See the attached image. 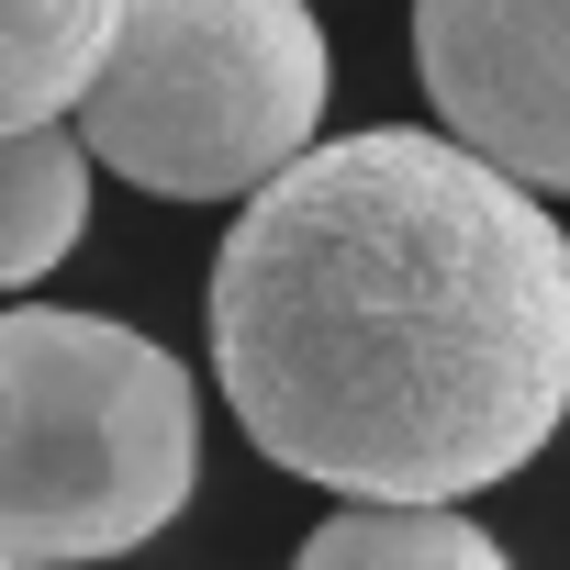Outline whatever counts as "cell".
Segmentation results:
<instances>
[{
  "instance_id": "1",
  "label": "cell",
  "mask_w": 570,
  "mask_h": 570,
  "mask_svg": "<svg viewBox=\"0 0 570 570\" xmlns=\"http://www.w3.org/2000/svg\"><path fill=\"white\" fill-rule=\"evenodd\" d=\"M213 381L279 470L347 503H459L570 414V235L448 135H336L235 213Z\"/></svg>"
},
{
  "instance_id": "2",
  "label": "cell",
  "mask_w": 570,
  "mask_h": 570,
  "mask_svg": "<svg viewBox=\"0 0 570 570\" xmlns=\"http://www.w3.org/2000/svg\"><path fill=\"white\" fill-rule=\"evenodd\" d=\"M190 481L202 392L157 336L68 303L0 314V559H135L179 525Z\"/></svg>"
},
{
  "instance_id": "3",
  "label": "cell",
  "mask_w": 570,
  "mask_h": 570,
  "mask_svg": "<svg viewBox=\"0 0 570 570\" xmlns=\"http://www.w3.org/2000/svg\"><path fill=\"white\" fill-rule=\"evenodd\" d=\"M325 23L303 0H124L79 146L157 202H257L314 157Z\"/></svg>"
},
{
  "instance_id": "4",
  "label": "cell",
  "mask_w": 570,
  "mask_h": 570,
  "mask_svg": "<svg viewBox=\"0 0 570 570\" xmlns=\"http://www.w3.org/2000/svg\"><path fill=\"white\" fill-rule=\"evenodd\" d=\"M414 68L481 168L570 190V0H414Z\"/></svg>"
},
{
  "instance_id": "5",
  "label": "cell",
  "mask_w": 570,
  "mask_h": 570,
  "mask_svg": "<svg viewBox=\"0 0 570 570\" xmlns=\"http://www.w3.org/2000/svg\"><path fill=\"white\" fill-rule=\"evenodd\" d=\"M124 0H0V135L68 124L101 79Z\"/></svg>"
},
{
  "instance_id": "6",
  "label": "cell",
  "mask_w": 570,
  "mask_h": 570,
  "mask_svg": "<svg viewBox=\"0 0 570 570\" xmlns=\"http://www.w3.org/2000/svg\"><path fill=\"white\" fill-rule=\"evenodd\" d=\"M90 224V146L79 124H35V135H0V292L46 279Z\"/></svg>"
},
{
  "instance_id": "7",
  "label": "cell",
  "mask_w": 570,
  "mask_h": 570,
  "mask_svg": "<svg viewBox=\"0 0 570 570\" xmlns=\"http://www.w3.org/2000/svg\"><path fill=\"white\" fill-rule=\"evenodd\" d=\"M292 570H514L459 503H347L303 537Z\"/></svg>"
},
{
  "instance_id": "8",
  "label": "cell",
  "mask_w": 570,
  "mask_h": 570,
  "mask_svg": "<svg viewBox=\"0 0 570 570\" xmlns=\"http://www.w3.org/2000/svg\"><path fill=\"white\" fill-rule=\"evenodd\" d=\"M0 570H23V559H0Z\"/></svg>"
}]
</instances>
